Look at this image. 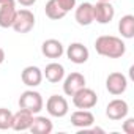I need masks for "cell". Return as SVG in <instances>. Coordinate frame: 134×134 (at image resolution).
I'll use <instances>...</instances> for the list:
<instances>
[{"label":"cell","mask_w":134,"mask_h":134,"mask_svg":"<svg viewBox=\"0 0 134 134\" xmlns=\"http://www.w3.org/2000/svg\"><path fill=\"white\" fill-rule=\"evenodd\" d=\"M95 49L99 55L107 58H120L126 52V46L118 36L112 35H101L95 41Z\"/></svg>","instance_id":"6da1fadb"},{"label":"cell","mask_w":134,"mask_h":134,"mask_svg":"<svg viewBox=\"0 0 134 134\" xmlns=\"http://www.w3.org/2000/svg\"><path fill=\"white\" fill-rule=\"evenodd\" d=\"M43 106H44L43 96L38 92H35V90H25L21 95V98H19V107L32 112L33 115L38 114V112H41Z\"/></svg>","instance_id":"7a4b0ae2"},{"label":"cell","mask_w":134,"mask_h":134,"mask_svg":"<svg viewBox=\"0 0 134 134\" xmlns=\"http://www.w3.org/2000/svg\"><path fill=\"white\" fill-rule=\"evenodd\" d=\"M33 27H35V14L30 10L16 11V18H14L13 25H11V29L16 33H29Z\"/></svg>","instance_id":"3957f363"},{"label":"cell","mask_w":134,"mask_h":134,"mask_svg":"<svg viewBox=\"0 0 134 134\" xmlns=\"http://www.w3.org/2000/svg\"><path fill=\"white\" fill-rule=\"evenodd\" d=\"M96 103H98V96L92 88L84 87L73 95V104L77 109H92L96 106Z\"/></svg>","instance_id":"277c9868"},{"label":"cell","mask_w":134,"mask_h":134,"mask_svg":"<svg viewBox=\"0 0 134 134\" xmlns=\"http://www.w3.org/2000/svg\"><path fill=\"white\" fill-rule=\"evenodd\" d=\"M46 109H47L49 115L57 117V118H62V117H65L66 114H68L70 106H68V101H66L65 96L52 95V96H49V99L46 101Z\"/></svg>","instance_id":"5b68a950"},{"label":"cell","mask_w":134,"mask_h":134,"mask_svg":"<svg viewBox=\"0 0 134 134\" xmlns=\"http://www.w3.org/2000/svg\"><path fill=\"white\" fill-rule=\"evenodd\" d=\"M106 88L110 95L114 96H118V95H123L128 88V79L125 74L115 71V73H110L106 79Z\"/></svg>","instance_id":"8992f818"},{"label":"cell","mask_w":134,"mask_h":134,"mask_svg":"<svg viewBox=\"0 0 134 134\" xmlns=\"http://www.w3.org/2000/svg\"><path fill=\"white\" fill-rule=\"evenodd\" d=\"M115 16V10L110 2H98L93 5V21L98 24H109Z\"/></svg>","instance_id":"52a82bcc"},{"label":"cell","mask_w":134,"mask_h":134,"mask_svg":"<svg viewBox=\"0 0 134 134\" xmlns=\"http://www.w3.org/2000/svg\"><path fill=\"white\" fill-rule=\"evenodd\" d=\"M128 110H129L128 103H126L125 99H121V98H115V99H112V101L107 104V107H106V115H107L110 120H115V121H117V120L126 118Z\"/></svg>","instance_id":"ba28073f"},{"label":"cell","mask_w":134,"mask_h":134,"mask_svg":"<svg viewBox=\"0 0 134 134\" xmlns=\"http://www.w3.org/2000/svg\"><path fill=\"white\" fill-rule=\"evenodd\" d=\"M85 87V77L84 74L81 73H71L65 77V82H63V93L68 95V96H73L76 92H79L81 88Z\"/></svg>","instance_id":"9c48e42d"},{"label":"cell","mask_w":134,"mask_h":134,"mask_svg":"<svg viewBox=\"0 0 134 134\" xmlns=\"http://www.w3.org/2000/svg\"><path fill=\"white\" fill-rule=\"evenodd\" d=\"M88 55H90V52L82 43H71L68 46V49H66V57L76 65L85 63L88 60Z\"/></svg>","instance_id":"30bf717a"},{"label":"cell","mask_w":134,"mask_h":134,"mask_svg":"<svg viewBox=\"0 0 134 134\" xmlns=\"http://www.w3.org/2000/svg\"><path fill=\"white\" fill-rule=\"evenodd\" d=\"M21 79L27 87H38L43 81V71L38 68V66H25L21 73Z\"/></svg>","instance_id":"8fae6325"},{"label":"cell","mask_w":134,"mask_h":134,"mask_svg":"<svg viewBox=\"0 0 134 134\" xmlns=\"http://www.w3.org/2000/svg\"><path fill=\"white\" fill-rule=\"evenodd\" d=\"M33 120V114L25 110V109H19L16 114H13V123H11V129L14 131H27L32 125Z\"/></svg>","instance_id":"7c38bea8"},{"label":"cell","mask_w":134,"mask_h":134,"mask_svg":"<svg viewBox=\"0 0 134 134\" xmlns=\"http://www.w3.org/2000/svg\"><path fill=\"white\" fill-rule=\"evenodd\" d=\"M93 121H95V117L88 109H79L71 114V125L76 128H82V129L90 128Z\"/></svg>","instance_id":"4fadbf2b"},{"label":"cell","mask_w":134,"mask_h":134,"mask_svg":"<svg viewBox=\"0 0 134 134\" xmlns=\"http://www.w3.org/2000/svg\"><path fill=\"white\" fill-rule=\"evenodd\" d=\"M41 52L44 57L47 58H60L63 55V44L58 41V40H54V38H49L46 40L43 44H41Z\"/></svg>","instance_id":"5bb4252c"},{"label":"cell","mask_w":134,"mask_h":134,"mask_svg":"<svg viewBox=\"0 0 134 134\" xmlns=\"http://www.w3.org/2000/svg\"><path fill=\"white\" fill-rule=\"evenodd\" d=\"M43 77H46L51 84H58L63 81L65 77V68H63V65L57 63V62H52L49 63L44 71H43Z\"/></svg>","instance_id":"9a60e30c"},{"label":"cell","mask_w":134,"mask_h":134,"mask_svg":"<svg viewBox=\"0 0 134 134\" xmlns=\"http://www.w3.org/2000/svg\"><path fill=\"white\" fill-rule=\"evenodd\" d=\"M74 18H76V22L79 25H90L93 22V5L88 3V2H84L81 3L77 8H76V13H74Z\"/></svg>","instance_id":"2e32d148"},{"label":"cell","mask_w":134,"mask_h":134,"mask_svg":"<svg viewBox=\"0 0 134 134\" xmlns=\"http://www.w3.org/2000/svg\"><path fill=\"white\" fill-rule=\"evenodd\" d=\"M52 129H54L52 121H51L47 117H41V115L33 117L32 125H30V128H29V131H32V132H35V134H51Z\"/></svg>","instance_id":"e0dca14e"},{"label":"cell","mask_w":134,"mask_h":134,"mask_svg":"<svg viewBox=\"0 0 134 134\" xmlns=\"http://www.w3.org/2000/svg\"><path fill=\"white\" fill-rule=\"evenodd\" d=\"M16 5H2L0 7V27L10 29L16 18Z\"/></svg>","instance_id":"ac0fdd59"},{"label":"cell","mask_w":134,"mask_h":134,"mask_svg":"<svg viewBox=\"0 0 134 134\" xmlns=\"http://www.w3.org/2000/svg\"><path fill=\"white\" fill-rule=\"evenodd\" d=\"M118 32L126 40L134 38V16L132 14H125L118 21Z\"/></svg>","instance_id":"d6986e66"},{"label":"cell","mask_w":134,"mask_h":134,"mask_svg":"<svg viewBox=\"0 0 134 134\" xmlns=\"http://www.w3.org/2000/svg\"><path fill=\"white\" fill-rule=\"evenodd\" d=\"M44 13H46V16H47L49 19H52V21L63 19L66 14H68L65 10L60 8V5L57 3V0H47V3H46V7H44Z\"/></svg>","instance_id":"ffe728a7"},{"label":"cell","mask_w":134,"mask_h":134,"mask_svg":"<svg viewBox=\"0 0 134 134\" xmlns=\"http://www.w3.org/2000/svg\"><path fill=\"white\" fill-rule=\"evenodd\" d=\"M11 123H13L11 110L0 107V129H11Z\"/></svg>","instance_id":"44dd1931"},{"label":"cell","mask_w":134,"mask_h":134,"mask_svg":"<svg viewBox=\"0 0 134 134\" xmlns=\"http://www.w3.org/2000/svg\"><path fill=\"white\" fill-rule=\"evenodd\" d=\"M57 3H58L60 8L65 10L66 13H70L71 10L76 8V0H57Z\"/></svg>","instance_id":"7402d4cb"},{"label":"cell","mask_w":134,"mask_h":134,"mask_svg":"<svg viewBox=\"0 0 134 134\" xmlns=\"http://www.w3.org/2000/svg\"><path fill=\"white\" fill-rule=\"evenodd\" d=\"M121 128L126 134H134V118H126Z\"/></svg>","instance_id":"603a6c76"},{"label":"cell","mask_w":134,"mask_h":134,"mask_svg":"<svg viewBox=\"0 0 134 134\" xmlns=\"http://www.w3.org/2000/svg\"><path fill=\"white\" fill-rule=\"evenodd\" d=\"M18 2H19L22 7H32V5H35L36 0H18Z\"/></svg>","instance_id":"cb8c5ba5"},{"label":"cell","mask_w":134,"mask_h":134,"mask_svg":"<svg viewBox=\"0 0 134 134\" xmlns=\"http://www.w3.org/2000/svg\"><path fill=\"white\" fill-rule=\"evenodd\" d=\"M2 5H16V0H0V7Z\"/></svg>","instance_id":"d4e9b609"},{"label":"cell","mask_w":134,"mask_h":134,"mask_svg":"<svg viewBox=\"0 0 134 134\" xmlns=\"http://www.w3.org/2000/svg\"><path fill=\"white\" fill-rule=\"evenodd\" d=\"M3 62H5V51L0 47V65H2Z\"/></svg>","instance_id":"484cf974"},{"label":"cell","mask_w":134,"mask_h":134,"mask_svg":"<svg viewBox=\"0 0 134 134\" xmlns=\"http://www.w3.org/2000/svg\"><path fill=\"white\" fill-rule=\"evenodd\" d=\"M98 2H110V0H98Z\"/></svg>","instance_id":"4316f807"}]
</instances>
